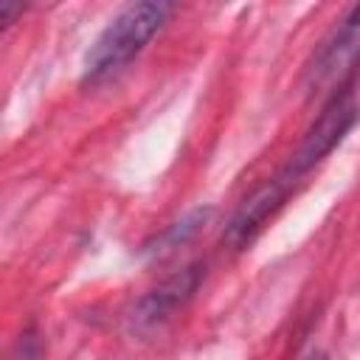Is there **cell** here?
<instances>
[{
	"instance_id": "6da1fadb",
	"label": "cell",
	"mask_w": 360,
	"mask_h": 360,
	"mask_svg": "<svg viewBox=\"0 0 360 360\" xmlns=\"http://www.w3.org/2000/svg\"><path fill=\"white\" fill-rule=\"evenodd\" d=\"M169 14V3H132L121 8L87 51L84 82H98L135 59L146 48V42L163 28Z\"/></svg>"
},
{
	"instance_id": "5b68a950",
	"label": "cell",
	"mask_w": 360,
	"mask_h": 360,
	"mask_svg": "<svg viewBox=\"0 0 360 360\" xmlns=\"http://www.w3.org/2000/svg\"><path fill=\"white\" fill-rule=\"evenodd\" d=\"M17 11H22V6H20V3L3 0V3H0V22H3V25H11V20H14V14H17Z\"/></svg>"
},
{
	"instance_id": "8992f818",
	"label": "cell",
	"mask_w": 360,
	"mask_h": 360,
	"mask_svg": "<svg viewBox=\"0 0 360 360\" xmlns=\"http://www.w3.org/2000/svg\"><path fill=\"white\" fill-rule=\"evenodd\" d=\"M307 360H326V357H321V354H312V357H307Z\"/></svg>"
},
{
	"instance_id": "7a4b0ae2",
	"label": "cell",
	"mask_w": 360,
	"mask_h": 360,
	"mask_svg": "<svg viewBox=\"0 0 360 360\" xmlns=\"http://www.w3.org/2000/svg\"><path fill=\"white\" fill-rule=\"evenodd\" d=\"M354 115H357V110H354V104H352V98L349 96H340V98H332V104L321 112V118H318V124L309 129V135H307V141L301 143V149L295 152V158H292V163L287 166V177L295 183V177H301L307 169H312L340 138H343V132L352 127V121H354Z\"/></svg>"
},
{
	"instance_id": "3957f363",
	"label": "cell",
	"mask_w": 360,
	"mask_h": 360,
	"mask_svg": "<svg viewBox=\"0 0 360 360\" xmlns=\"http://www.w3.org/2000/svg\"><path fill=\"white\" fill-rule=\"evenodd\" d=\"M290 186H292V180H290L287 174H281V177L264 183L259 191H253V194L242 202V208L236 211V217L231 219V225H228V242L236 245V248L248 245V242L262 231V225L281 208V202H284Z\"/></svg>"
},
{
	"instance_id": "277c9868",
	"label": "cell",
	"mask_w": 360,
	"mask_h": 360,
	"mask_svg": "<svg viewBox=\"0 0 360 360\" xmlns=\"http://www.w3.org/2000/svg\"><path fill=\"white\" fill-rule=\"evenodd\" d=\"M360 59V6L352 8V14L343 20V25L335 31V37L326 42L321 56L312 65V82L315 84H332L343 73L354 68Z\"/></svg>"
}]
</instances>
